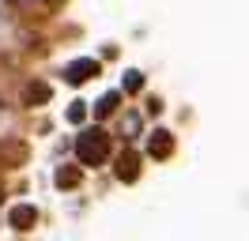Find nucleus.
I'll list each match as a JSON object with an SVG mask.
<instances>
[{
    "instance_id": "1",
    "label": "nucleus",
    "mask_w": 249,
    "mask_h": 241,
    "mask_svg": "<svg viewBox=\"0 0 249 241\" xmlns=\"http://www.w3.org/2000/svg\"><path fill=\"white\" fill-rule=\"evenodd\" d=\"M166 147H174V139L166 132H159L155 139H151V151H155V155H166Z\"/></svg>"
}]
</instances>
